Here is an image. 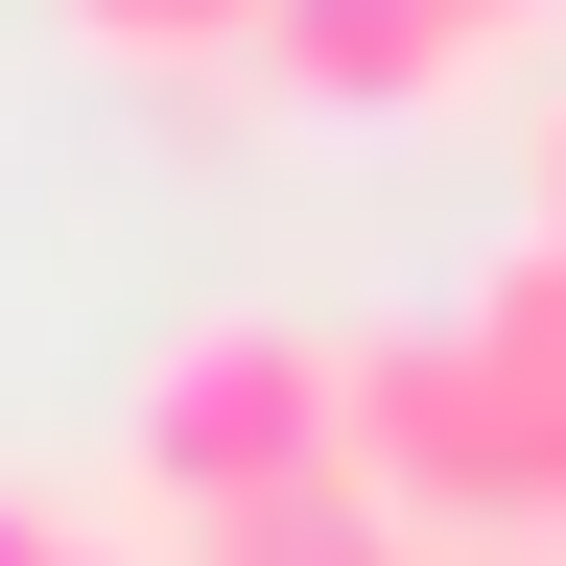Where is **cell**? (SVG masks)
I'll return each mask as SVG.
<instances>
[{
  "label": "cell",
  "instance_id": "cell-3",
  "mask_svg": "<svg viewBox=\"0 0 566 566\" xmlns=\"http://www.w3.org/2000/svg\"><path fill=\"white\" fill-rule=\"evenodd\" d=\"M260 71L307 118H424V95H472V48H449V0H283Z\"/></svg>",
  "mask_w": 566,
  "mask_h": 566
},
{
  "label": "cell",
  "instance_id": "cell-9",
  "mask_svg": "<svg viewBox=\"0 0 566 566\" xmlns=\"http://www.w3.org/2000/svg\"><path fill=\"white\" fill-rule=\"evenodd\" d=\"M71 566H118V543H71Z\"/></svg>",
  "mask_w": 566,
  "mask_h": 566
},
{
  "label": "cell",
  "instance_id": "cell-7",
  "mask_svg": "<svg viewBox=\"0 0 566 566\" xmlns=\"http://www.w3.org/2000/svg\"><path fill=\"white\" fill-rule=\"evenodd\" d=\"M520 24H543V0H449V48H472V71H495V48H520Z\"/></svg>",
  "mask_w": 566,
  "mask_h": 566
},
{
  "label": "cell",
  "instance_id": "cell-2",
  "mask_svg": "<svg viewBox=\"0 0 566 566\" xmlns=\"http://www.w3.org/2000/svg\"><path fill=\"white\" fill-rule=\"evenodd\" d=\"M307 472H354V331L189 307L142 354V495L166 520H237V495H307Z\"/></svg>",
  "mask_w": 566,
  "mask_h": 566
},
{
  "label": "cell",
  "instance_id": "cell-8",
  "mask_svg": "<svg viewBox=\"0 0 566 566\" xmlns=\"http://www.w3.org/2000/svg\"><path fill=\"white\" fill-rule=\"evenodd\" d=\"M543 237H566V118H543Z\"/></svg>",
  "mask_w": 566,
  "mask_h": 566
},
{
  "label": "cell",
  "instance_id": "cell-1",
  "mask_svg": "<svg viewBox=\"0 0 566 566\" xmlns=\"http://www.w3.org/2000/svg\"><path fill=\"white\" fill-rule=\"evenodd\" d=\"M354 495H378L401 543H566V401L495 354L472 307H424V331H354Z\"/></svg>",
  "mask_w": 566,
  "mask_h": 566
},
{
  "label": "cell",
  "instance_id": "cell-4",
  "mask_svg": "<svg viewBox=\"0 0 566 566\" xmlns=\"http://www.w3.org/2000/svg\"><path fill=\"white\" fill-rule=\"evenodd\" d=\"M189 566H424L354 472H307V495H237V520H189Z\"/></svg>",
  "mask_w": 566,
  "mask_h": 566
},
{
  "label": "cell",
  "instance_id": "cell-6",
  "mask_svg": "<svg viewBox=\"0 0 566 566\" xmlns=\"http://www.w3.org/2000/svg\"><path fill=\"white\" fill-rule=\"evenodd\" d=\"M71 543H95V520H48V495H0V566H71Z\"/></svg>",
  "mask_w": 566,
  "mask_h": 566
},
{
  "label": "cell",
  "instance_id": "cell-5",
  "mask_svg": "<svg viewBox=\"0 0 566 566\" xmlns=\"http://www.w3.org/2000/svg\"><path fill=\"white\" fill-rule=\"evenodd\" d=\"M283 0H71V48H118V71H260Z\"/></svg>",
  "mask_w": 566,
  "mask_h": 566
}]
</instances>
